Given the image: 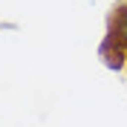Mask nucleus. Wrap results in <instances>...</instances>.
<instances>
[{
  "mask_svg": "<svg viewBox=\"0 0 127 127\" xmlns=\"http://www.w3.org/2000/svg\"><path fill=\"white\" fill-rule=\"evenodd\" d=\"M98 52H101V58H104V66H110V69H116V72L127 66V52L121 49V43L113 38V35H104Z\"/></svg>",
  "mask_w": 127,
  "mask_h": 127,
  "instance_id": "obj_1",
  "label": "nucleus"
},
{
  "mask_svg": "<svg viewBox=\"0 0 127 127\" xmlns=\"http://www.w3.org/2000/svg\"><path fill=\"white\" fill-rule=\"evenodd\" d=\"M107 35H113L121 43V49L127 52V0H121L119 6L113 9L110 23H107Z\"/></svg>",
  "mask_w": 127,
  "mask_h": 127,
  "instance_id": "obj_2",
  "label": "nucleus"
}]
</instances>
